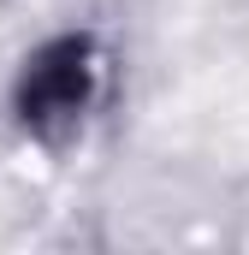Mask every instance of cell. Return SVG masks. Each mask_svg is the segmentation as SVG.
I'll list each match as a JSON object with an SVG mask.
<instances>
[{"mask_svg":"<svg viewBox=\"0 0 249 255\" xmlns=\"http://www.w3.org/2000/svg\"><path fill=\"white\" fill-rule=\"evenodd\" d=\"M89 95V48L83 42H60L48 48L42 60L30 65L24 77V119L30 125H54V119H71Z\"/></svg>","mask_w":249,"mask_h":255,"instance_id":"cell-1","label":"cell"}]
</instances>
